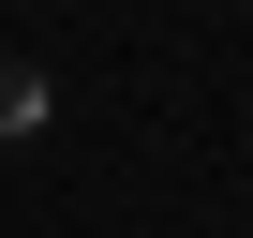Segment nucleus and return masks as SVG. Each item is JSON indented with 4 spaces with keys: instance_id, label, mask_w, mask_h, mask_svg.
Segmentation results:
<instances>
[{
    "instance_id": "1",
    "label": "nucleus",
    "mask_w": 253,
    "mask_h": 238,
    "mask_svg": "<svg viewBox=\"0 0 253 238\" xmlns=\"http://www.w3.org/2000/svg\"><path fill=\"white\" fill-rule=\"evenodd\" d=\"M0 134H45V75L30 60H0Z\"/></svg>"
}]
</instances>
